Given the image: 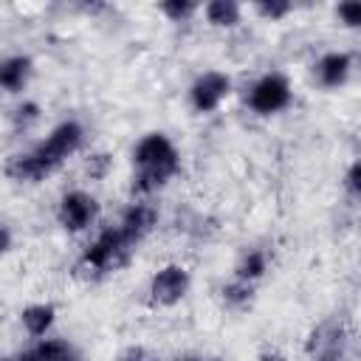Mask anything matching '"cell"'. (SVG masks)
Returning a JSON list of instances; mask_svg holds the SVG:
<instances>
[{"instance_id":"13","label":"cell","mask_w":361,"mask_h":361,"mask_svg":"<svg viewBox=\"0 0 361 361\" xmlns=\"http://www.w3.org/2000/svg\"><path fill=\"white\" fill-rule=\"evenodd\" d=\"M203 14H206V20H209L214 28H234V25L240 23L243 8H240V3H234V0H212V3L203 6Z\"/></svg>"},{"instance_id":"21","label":"cell","mask_w":361,"mask_h":361,"mask_svg":"<svg viewBox=\"0 0 361 361\" xmlns=\"http://www.w3.org/2000/svg\"><path fill=\"white\" fill-rule=\"evenodd\" d=\"M107 166H110V158H107V155H93V158L87 161V175H90V178H102V175L107 172Z\"/></svg>"},{"instance_id":"6","label":"cell","mask_w":361,"mask_h":361,"mask_svg":"<svg viewBox=\"0 0 361 361\" xmlns=\"http://www.w3.org/2000/svg\"><path fill=\"white\" fill-rule=\"evenodd\" d=\"M189 285H192L189 271L178 262H169V265H164L152 274L147 293H149V302L155 307H172L189 293Z\"/></svg>"},{"instance_id":"12","label":"cell","mask_w":361,"mask_h":361,"mask_svg":"<svg viewBox=\"0 0 361 361\" xmlns=\"http://www.w3.org/2000/svg\"><path fill=\"white\" fill-rule=\"evenodd\" d=\"M34 361H79V353L71 341L65 338H37V344L31 347Z\"/></svg>"},{"instance_id":"3","label":"cell","mask_w":361,"mask_h":361,"mask_svg":"<svg viewBox=\"0 0 361 361\" xmlns=\"http://www.w3.org/2000/svg\"><path fill=\"white\" fill-rule=\"evenodd\" d=\"M133 243L124 237V231L118 226H104L82 251L79 257V265L87 271V274H107V271H116L121 268L130 254H133Z\"/></svg>"},{"instance_id":"8","label":"cell","mask_w":361,"mask_h":361,"mask_svg":"<svg viewBox=\"0 0 361 361\" xmlns=\"http://www.w3.org/2000/svg\"><path fill=\"white\" fill-rule=\"evenodd\" d=\"M158 226V209L147 200H133L124 212H121V220H118V228L124 231V237L138 245L152 228Z\"/></svg>"},{"instance_id":"19","label":"cell","mask_w":361,"mask_h":361,"mask_svg":"<svg viewBox=\"0 0 361 361\" xmlns=\"http://www.w3.org/2000/svg\"><path fill=\"white\" fill-rule=\"evenodd\" d=\"M37 118H39V107H37L34 102H23V104L14 110V121H17V127H23V130H28Z\"/></svg>"},{"instance_id":"10","label":"cell","mask_w":361,"mask_h":361,"mask_svg":"<svg viewBox=\"0 0 361 361\" xmlns=\"http://www.w3.org/2000/svg\"><path fill=\"white\" fill-rule=\"evenodd\" d=\"M31 73H34V62H31V56H25V54H11V56H6V59L0 62V85H3L6 93H20V90H25Z\"/></svg>"},{"instance_id":"22","label":"cell","mask_w":361,"mask_h":361,"mask_svg":"<svg viewBox=\"0 0 361 361\" xmlns=\"http://www.w3.org/2000/svg\"><path fill=\"white\" fill-rule=\"evenodd\" d=\"M118 361H149V353L144 347H127Z\"/></svg>"},{"instance_id":"2","label":"cell","mask_w":361,"mask_h":361,"mask_svg":"<svg viewBox=\"0 0 361 361\" xmlns=\"http://www.w3.org/2000/svg\"><path fill=\"white\" fill-rule=\"evenodd\" d=\"M180 169V152L164 133H147L133 147V183L130 195L144 200L164 189Z\"/></svg>"},{"instance_id":"18","label":"cell","mask_w":361,"mask_h":361,"mask_svg":"<svg viewBox=\"0 0 361 361\" xmlns=\"http://www.w3.org/2000/svg\"><path fill=\"white\" fill-rule=\"evenodd\" d=\"M257 11L262 17H268V20H282V17H288L293 11V6L288 0H259L257 3Z\"/></svg>"},{"instance_id":"23","label":"cell","mask_w":361,"mask_h":361,"mask_svg":"<svg viewBox=\"0 0 361 361\" xmlns=\"http://www.w3.org/2000/svg\"><path fill=\"white\" fill-rule=\"evenodd\" d=\"M257 361H288V358H285V355H282L279 350H262Z\"/></svg>"},{"instance_id":"4","label":"cell","mask_w":361,"mask_h":361,"mask_svg":"<svg viewBox=\"0 0 361 361\" xmlns=\"http://www.w3.org/2000/svg\"><path fill=\"white\" fill-rule=\"evenodd\" d=\"M245 102H248L251 113H257V116H274V113H282V110L293 102V90H290L288 76H282V73H276V71L262 73V76L251 85Z\"/></svg>"},{"instance_id":"1","label":"cell","mask_w":361,"mask_h":361,"mask_svg":"<svg viewBox=\"0 0 361 361\" xmlns=\"http://www.w3.org/2000/svg\"><path fill=\"white\" fill-rule=\"evenodd\" d=\"M85 141V127L76 118H65L59 121L37 147H31L28 152H20L8 161L6 172L14 180H25V183H37L45 175H51L68 155H73Z\"/></svg>"},{"instance_id":"5","label":"cell","mask_w":361,"mask_h":361,"mask_svg":"<svg viewBox=\"0 0 361 361\" xmlns=\"http://www.w3.org/2000/svg\"><path fill=\"white\" fill-rule=\"evenodd\" d=\"M99 217V200L85 192V189H71L59 197L56 206V220L68 234H79L85 228H90Z\"/></svg>"},{"instance_id":"25","label":"cell","mask_w":361,"mask_h":361,"mask_svg":"<svg viewBox=\"0 0 361 361\" xmlns=\"http://www.w3.org/2000/svg\"><path fill=\"white\" fill-rule=\"evenodd\" d=\"M175 361H203V358H175ZM206 361H217V358H206Z\"/></svg>"},{"instance_id":"17","label":"cell","mask_w":361,"mask_h":361,"mask_svg":"<svg viewBox=\"0 0 361 361\" xmlns=\"http://www.w3.org/2000/svg\"><path fill=\"white\" fill-rule=\"evenodd\" d=\"M336 17L347 28H361V0H344L336 6Z\"/></svg>"},{"instance_id":"7","label":"cell","mask_w":361,"mask_h":361,"mask_svg":"<svg viewBox=\"0 0 361 361\" xmlns=\"http://www.w3.org/2000/svg\"><path fill=\"white\" fill-rule=\"evenodd\" d=\"M231 93V79L223 71H206L200 73L189 87V102L197 113H214L226 96Z\"/></svg>"},{"instance_id":"24","label":"cell","mask_w":361,"mask_h":361,"mask_svg":"<svg viewBox=\"0 0 361 361\" xmlns=\"http://www.w3.org/2000/svg\"><path fill=\"white\" fill-rule=\"evenodd\" d=\"M3 361H34V355H31V347H28V350H23V353H17V355H8V358H3Z\"/></svg>"},{"instance_id":"9","label":"cell","mask_w":361,"mask_h":361,"mask_svg":"<svg viewBox=\"0 0 361 361\" xmlns=\"http://www.w3.org/2000/svg\"><path fill=\"white\" fill-rule=\"evenodd\" d=\"M350 71H353V56L347 51H327L316 59L313 65V76L322 87L333 90V87H341L347 79H350Z\"/></svg>"},{"instance_id":"14","label":"cell","mask_w":361,"mask_h":361,"mask_svg":"<svg viewBox=\"0 0 361 361\" xmlns=\"http://www.w3.org/2000/svg\"><path fill=\"white\" fill-rule=\"evenodd\" d=\"M265 271H268V254H265L262 248H251V251H245V254L240 257V262H237V268H234V276L254 285Z\"/></svg>"},{"instance_id":"16","label":"cell","mask_w":361,"mask_h":361,"mask_svg":"<svg viewBox=\"0 0 361 361\" xmlns=\"http://www.w3.org/2000/svg\"><path fill=\"white\" fill-rule=\"evenodd\" d=\"M158 8H161V14L169 17L172 23H183V20H189V17L197 11V3H192V0H166V3H161Z\"/></svg>"},{"instance_id":"15","label":"cell","mask_w":361,"mask_h":361,"mask_svg":"<svg viewBox=\"0 0 361 361\" xmlns=\"http://www.w3.org/2000/svg\"><path fill=\"white\" fill-rule=\"evenodd\" d=\"M223 302L228 305V307H234V310H240V307H245L251 299H254V288H251V282H243V279H231L228 285H223Z\"/></svg>"},{"instance_id":"20","label":"cell","mask_w":361,"mask_h":361,"mask_svg":"<svg viewBox=\"0 0 361 361\" xmlns=\"http://www.w3.org/2000/svg\"><path fill=\"white\" fill-rule=\"evenodd\" d=\"M344 183H347V189L355 195V197H361V158L347 169V178H344Z\"/></svg>"},{"instance_id":"11","label":"cell","mask_w":361,"mask_h":361,"mask_svg":"<svg viewBox=\"0 0 361 361\" xmlns=\"http://www.w3.org/2000/svg\"><path fill=\"white\" fill-rule=\"evenodd\" d=\"M56 322V307L51 302H37V305H25L20 310V324L31 338H45L48 330Z\"/></svg>"}]
</instances>
